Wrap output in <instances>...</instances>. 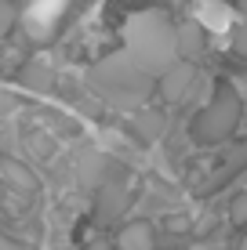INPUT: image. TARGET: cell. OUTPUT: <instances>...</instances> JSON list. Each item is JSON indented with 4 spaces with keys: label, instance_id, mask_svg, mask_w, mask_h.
I'll list each match as a JSON object with an SVG mask.
<instances>
[{
    "label": "cell",
    "instance_id": "obj_6",
    "mask_svg": "<svg viewBox=\"0 0 247 250\" xmlns=\"http://www.w3.org/2000/svg\"><path fill=\"white\" fill-rule=\"evenodd\" d=\"M120 250H153V225L149 221H127L116 236Z\"/></svg>",
    "mask_w": 247,
    "mask_h": 250
},
{
    "label": "cell",
    "instance_id": "obj_2",
    "mask_svg": "<svg viewBox=\"0 0 247 250\" xmlns=\"http://www.w3.org/2000/svg\"><path fill=\"white\" fill-rule=\"evenodd\" d=\"M124 51L135 58L149 76L167 73L178 58V25L164 7H146L135 11L124 25Z\"/></svg>",
    "mask_w": 247,
    "mask_h": 250
},
{
    "label": "cell",
    "instance_id": "obj_5",
    "mask_svg": "<svg viewBox=\"0 0 247 250\" xmlns=\"http://www.w3.org/2000/svg\"><path fill=\"white\" fill-rule=\"evenodd\" d=\"M203 47H207V37H203V25L200 22H193V19H185L182 25H178V55L182 58H197L203 55Z\"/></svg>",
    "mask_w": 247,
    "mask_h": 250
},
{
    "label": "cell",
    "instance_id": "obj_4",
    "mask_svg": "<svg viewBox=\"0 0 247 250\" xmlns=\"http://www.w3.org/2000/svg\"><path fill=\"white\" fill-rule=\"evenodd\" d=\"M193 83H197V65H193V58H178V62L167 69V73L157 76V87L164 94L167 102H185L193 94Z\"/></svg>",
    "mask_w": 247,
    "mask_h": 250
},
{
    "label": "cell",
    "instance_id": "obj_8",
    "mask_svg": "<svg viewBox=\"0 0 247 250\" xmlns=\"http://www.w3.org/2000/svg\"><path fill=\"white\" fill-rule=\"evenodd\" d=\"M124 203H127V192H124V188H120V185H106V188H102V196H98V207H102L98 218H102V221H113L116 214H120Z\"/></svg>",
    "mask_w": 247,
    "mask_h": 250
},
{
    "label": "cell",
    "instance_id": "obj_10",
    "mask_svg": "<svg viewBox=\"0 0 247 250\" xmlns=\"http://www.w3.org/2000/svg\"><path fill=\"white\" fill-rule=\"evenodd\" d=\"M4 174L11 178V185H19L22 192H33V188H37V182H33V174H29V170L22 167V163H15V160H7V163H4Z\"/></svg>",
    "mask_w": 247,
    "mask_h": 250
},
{
    "label": "cell",
    "instance_id": "obj_14",
    "mask_svg": "<svg viewBox=\"0 0 247 250\" xmlns=\"http://www.w3.org/2000/svg\"><path fill=\"white\" fill-rule=\"evenodd\" d=\"M11 22H15V11H11V4H7V0H0V37H4L7 29H11Z\"/></svg>",
    "mask_w": 247,
    "mask_h": 250
},
{
    "label": "cell",
    "instance_id": "obj_16",
    "mask_svg": "<svg viewBox=\"0 0 247 250\" xmlns=\"http://www.w3.org/2000/svg\"><path fill=\"white\" fill-rule=\"evenodd\" d=\"M98 250H106V247H98Z\"/></svg>",
    "mask_w": 247,
    "mask_h": 250
},
{
    "label": "cell",
    "instance_id": "obj_12",
    "mask_svg": "<svg viewBox=\"0 0 247 250\" xmlns=\"http://www.w3.org/2000/svg\"><path fill=\"white\" fill-rule=\"evenodd\" d=\"M233 47L236 55H247V0H240V25L233 33Z\"/></svg>",
    "mask_w": 247,
    "mask_h": 250
},
{
    "label": "cell",
    "instance_id": "obj_15",
    "mask_svg": "<svg viewBox=\"0 0 247 250\" xmlns=\"http://www.w3.org/2000/svg\"><path fill=\"white\" fill-rule=\"evenodd\" d=\"M0 250H29V247L19 243V239H11V236H0Z\"/></svg>",
    "mask_w": 247,
    "mask_h": 250
},
{
    "label": "cell",
    "instance_id": "obj_3",
    "mask_svg": "<svg viewBox=\"0 0 247 250\" xmlns=\"http://www.w3.org/2000/svg\"><path fill=\"white\" fill-rule=\"evenodd\" d=\"M240 116H244L240 94H236L233 83L222 80V83H218V91H215V98L193 116V138H197L200 145H218V142H225V138L236 131Z\"/></svg>",
    "mask_w": 247,
    "mask_h": 250
},
{
    "label": "cell",
    "instance_id": "obj_7",
    "mask_svg": "<svg viewBox=\"0 0 247 250\" xmlns=\"http://www.w3.org/2000/svg\"><path fill=\"white\" fill-rule=\"evenodd\" d=\"M19 80H22V87H29V91H51V83H55V73H51L47 62L33 58V62H25V69H22Z\"/></svg>",
    "mask_w": 247,
    "mask_h": 250
},
{
    "label": "cell",
    "instance_id": "obj_13",
    "mask_svg": "<svg viewBox=\"0 0 247 250\" xmlns=\"http://www.w3.org/2000/svg\"><path fill=\"white\" fill-rule=\"evenodd\" d=\"M229 214H233L236 225H247V192H240V196L233 200V210H229Z\"/></svg>",
    "mask_w": 247,
    "mask_h": 250
},
{
    "label": "cell",
    "instance_id": "obj_9",
    "mask_svg": "<svg viewBox=\"0 0 247 250\" xmlns=\"http://www.w3.org/2000/svg\"><path fill=\"white\" fill-rule=\"evenodd\" d=\"M247 167V138L240 145H236V149H229V156H225V167L218 170V178H215V185H222V182H229V178L236 174V170H244Z\"/></svg>",
    "mask_w": 247,
    "mask_h": 250
},
{
    "label": "cell",
    "instance_id": "obj_1",
    "mask_svg": "<svg viewBox=\"0 0 247 250\" xmlns=\"http://www.w3.org/2000/svg\"><path fill=\"white\" fill-rule=\"evenodd\" d=\"M153 83H157V76H149L124 47L106 55V58H98L88 73V87L95 91V98H102L116 113L142 109L153 94Z\"/></svg>",
    "mask_w": 247,
    "mask_h": 250
},
{
    "label": "cell",
    "instance_id": "obj_11",
    "mask_svg": "<svg viewBox=\"0 0 247 250\" xmlns=\"http://www.w3.org/2000/svg\"><path fill=\"white\" fill-rule=\"evenodd\" d=\"M131 127L142 131V138H157L160 131H164V116H160V113H142V116L131 120Z\"/></svg>",
    "mask_w": 247,
    "mask_h": 250
}]
</instances>
